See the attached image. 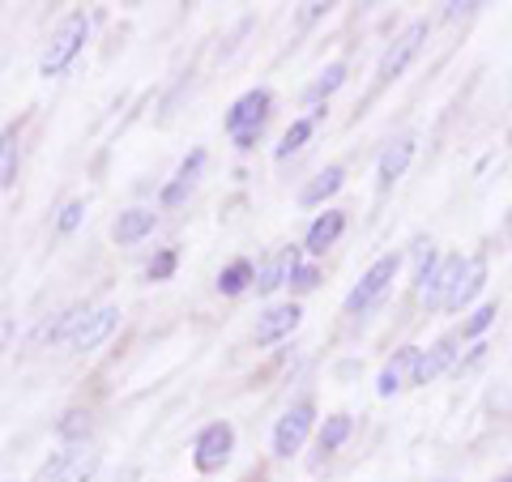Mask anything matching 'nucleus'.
I'll return each mask as SVG.
<instances>
[{
  "instance_id": "1",
  "label": "nucleus",
  "mask_w": 512,
  "mask_h": 482,
  "mask_svg": "<svg viewBox=\"0 0 512 482\" xmlns=\"http://www.w3.org/2000/svg\"><path fill=\"white\" fill-rule=\"evenodd\" d=\"M427 35H431V22H410L406 30H397V35H393V43L389 47H384V52H380V64H376V77H372V90H367V99H363V107L367 103H372L376 99V94L380 90H389L393 82H397V77H402L406 69H410V64L414 60H419V52H423V43H427ZM363 107H359V116H363Z\"/></svg>"
},
{
  "instance_id": "2",
  "label": "nucleus",
  "mask_w": 512,
  "mask_h": 482,
  "mask_svg": "<svg viewBox=\"0 0 512 482\" xmlns=\"http://www.w3.org/2000/svg\"><path fill=\"white\" fill-rule=\"evenodd\" d=\"M397 273H402V252H384V256H376V261L363 269V278L350 286V295H346V303H342V312H346L350 320L372 316L380 303H384V295L393 291Z\"/></svg>"
},
{
  "instance_id": "3",
  "label": "nucleus",
  "mask_w": 512,
  "mask_h": 482,
  "mask_svg": "<svg viewBox=\"0 0 512 482\" xmlns=\"http://www.w3.org/2000/svg\"><path fill=\"white\" fill-rule=\"evenodd\" d=\"M86 39H90V18H86L82 9H73L69 18H64V22L52 30V43L43 47V56H39V77H60L77 56H82Z\"/></svg>"
},
{
  "instance_id": "4",
  "label": "nucleus",
  "mask_w": 512,
  "mask_h": 482,
  "mask_svg": "<svg viewBox=\"0 0 512 482\" xmlns=\"http://www.w3.org/2000/svg\"><path fill=\"white\" fill-rule=\"evenodd\" d=\"M316 419H320V414H316V401L312 397L291 401V406L282 410V419L274 423V457L278 461H291L299 448L316 436V427H320Z\"/></svg>"
},
{
  "instance_id": "5",
  "label": "nucleus",
  "mask_w": 512,
  "mask_h": 482,
  "mask_svg": "<svg viewBox=\"0 0 512 482\" xmlns=\"http://www.w3.org/2000/svg\"><path fill=\"white\" fill-rule=\"evenodd\" d=\"M231 453H235V427L227 419L218 423H205L197 431V440H192V470L197 474H222L231 465Z\"/></svg>"
},
{
  "instance_id": "6",
  "label": "nucleus",
  "mask_w": 512,
  "mask_h": 482,
  "mask_svg": "<svg viewBox=\"0 0 512 482\" xmlns=\"http://www.w3.org/2000/svg\"><path fill=\"white\" fill-rule=\"evenodd\" d=\"M466 265H470V256H461V252L440 256V265L431 269V273H427V282L419 286V291H414L419 308H423V312H444V303H448V295H453V286L461 282Z\"/></svg>"
},
{
  "instance_id": "7",
  "label": "nucleus",
  "mask_w": 512,
  "mask_h": 482,
  "mask_svg": "<svg viewBox=\"0 0 512 482\" xmlns=\"http://www.w3.org/2000/svg\"><path fill=\"white\" fill-rule=\"evenodd\" d=\"M303 325V308H299V299H286V303H269V308L256 316V329H252V342L256 346H278L286 342L295 329Z\"/></svg>"
},
{
  "instance_id": "8",
  "label": "nucleus",
  "mask_w": 512,
  "mask_h": 482,
  "mask_svg": "<svg viewBox=\"0 0 512 482\" xmlns=\"http://www.w3.org/2000/svg\"><path fill=\"white\" fill-rule=\"evenodd\" d=\"M457 363H461V337L457 329L453 333H444L436 337L423 355H419V372H414V389H427V384H436L440 376L448 372H457Z\"/></svg>"
},
{
  "instance_id": "9",
  "label": "nucleus",
  "mask_w": 512,
  "mask_h": 482,
  "mask_svg": "<svg viewBox=\"0 0 512 482\" xmlns=\"http://www.w3.org/2000/svg\"><path fill=\"white\" fill-rule=\"evenodd\" d=\"M269 111H274V90L252 86V90H244V94H239V99L231 103L222 128H227V137L244 133V128H265V124H269Z\"/></svg>"
},
{
  "instance_id": "10",
  "label": "nucleus",
  "mask_w": 512,
  "mask_h": 482,
  "mask_svg": "<svg viewBox=\"0 0 512 482\" xmlns=\"http://www.w3.org/2000/svg\"><path fill=\"white\" fill-rule=\"evenodd\" d=\"M419 355L423 346H397L393 359H384L380 376H376V397H397L402 389H414V372H419Z\"/></svg>"
},
{
  "instance_id": "11",
  "label": "nucleus",
  "mask_w": 512,
  "mask_h": 482,
  "mask_svg": "<svg viewBox=\"0 0 512 482\" xmlns=\"http://www.w3.org/2000/svg\"><path fill=\"white\" fill-rule=\"evenodd\" d=\"M355 436V419L342 410V414H329V419H320V427H316V436H312V457H308V465L312 470H320L325 461H333L346 448V440Z\"/></svg>"
},
{
  "instance_id": "12",
  "label": "nucleus",
  "mask_w": 512,
  "mask_h": 482,
  "mask_svg": "<svg viewBox=\"0 0 512 482\" xmlns=\"http://www.w3.org/2000/svg\"><path fill=\"white\" fill-rule=\"evenodd\" d=\"M303 265V244H291V248H282V252H274L269 261L256 269V286L252 291L261 295V299H269V295H278L286 282H291V273Z\"/></svg>"
},
{
  "instance_id": "13",
  "label": "nucleus",
  "mask_w": 512,
  "mask_h": 482,
  "mask_svg": "<svg viewBox=\"0 0 512 482\" xmlns=\"http://www.w3.org/2000/svg\"><path fill=\"white\" fill-rule=\"evenodd\" d=\"M346 222H350L346 210H333V205H325V214H316L308 235H303V256H308V261H320V256H325L346 235Z\"/></svg>"
},
{
  "instance_id": "14",
  "label": "nucleus",
  "mask_w": 512,
  "mask_h": 482,
  "mask_svg": "<svg viewBox=\"0 0 512 482\" xmlns=\"http://www.w3.org/2000/svg\"><path fill=\"white\" fill-rule=\"evenodd\" d=\"M414 150H419V141H414L410 133H406V137H397L393 146H384L380 163H376V192H380V197H389L393 184H397V180H402V175L410 171V163H414Z\"/></svg>"
},
{
  "instance_id": "15",
  "label": "nucleus",
  "mask_w": 512,
  "mask_h": 482,
  "mask_svg": "<svg viewBox=\"0 0 512 482\" xmlns=\"http://www.w3.org/2000/svg\"><path fill=\"white\" fill-rule=\"evenodd\" d=\"M116 325H120V308L116 303H103V308H94L90 312V320L82 329H77V337H73V355H90V350H99L111 333H116Z\"/></svg>"
},
{
  "instance_id": "16",
  "label": "nucleus",
  "mask_w": 512,
  "mask_h": 482,
  "mask_svg": "<svg viewBox=\"0 0 512 482\" xmlns=\"http://www.w3.org/2000/svg\"><path fill=\"white\" fill-rule=\"evenodd\" d=\"M342 188H346V167L342 163H329V167H320L312 180L299 188V205H303V210H320V205L333 201Z\"/></svg>"
},
{
  "instance_id": "17",
  "label": "nucleus",
  "mask_w": 512,
  "mask_h": 482,
  "mask_svg": "<svg viewBox=\"0 0 512 482\" xmlns=\"http://www.w3.org/2000/svg\"><path fill=\"white\" fill-rule=\"evenodd\" d=\"M325 111H329V107H312V111H308V116H299V120H291V128H286V133H282V141H278V150H274V158H278V163H291V158H295V154H303V150H308V141L316 137V124H320V120H325Z\"/></svg>"
},
{
  "instance_id": "18",
  "label": "nucleus",
  "mask_w": 512,
  "mask_h": 482,
  "mask_svg": "<svg viewBox=\"0 0 512 482\" xmlns=\"http://www.w3.org/2000/svg\"><path fill=\"white\" fill-rule=\"evenodd\" d=\"M483 286H487V256H470V265H466V273H461V282L453 286V295H448V303H444V312H466L470 303L483 295Z\"/></svg>"
},
{
  "instance_id": "19",
  "label": "nucleus",
  "mask_w": 512,
  "mask_h": 482,
  "mask_svg": "<svg viewBox=\"0 0 512 482\" xmlns=\"http://www.w3.org/2000/svg\"><path fill=\"white\" fill-rule=\"evenodd\" d=\"M154 227H158V214L146 210V205H133V210H124L116 222H111V239H116L120 248H133L146 235H154Z\"/></svg>"
},
{
  "instance_id": "20",
  "label": "nucleus",
  "mask_w": 512,
  "mask_h": 482,
  "mask_svg": "<svg viewBox=\"0 0 512 482\" xmlns=\"http://www.w3.org/2000/svg\"><path fill=\"white\" fill-rule=\"evenodd\" d=\"M90 303H69V308H64L56 320H52V325H43V333H39V342L43 346H60V342H73V337H77V329H82L86 325V320H90Z\"/></svg>"
},
{
  "instance_id": "21",
  "label": "nucleus",
  "mask_w": 512,
  "mask_h": 482,
  "mask_svg": "<svg viewBox=\"0 0 512 482\" xmlns=\"http://www.w3.org/2000/svg\"><path fill=\"white\" fill-rule=\"evenodd\" d=\"M346 60H329L325 64V69H320L316 73V82L308 86V90H303V103H308V107H325L329 99H333V94H338L342 86H346Z\"/></svg>"
},
{
  "instance_id": "22",
  "label": "nucleus",
  "mask_w": 512,
  "mask_h": 482,
  "mask_svg": "<svg viewBox=\"0 0 512 482\" xmlns=\"http://www.w3.org/2000/svg\"><path fill=\"white\" fill-rule=\"evenodd\" d=\"M18 163H22V124L0 128V188L18 184Z\"/></svg>"
},
{
  "instance_id": "23",
  "label": "nucleus",
  "mask_w": 512,
  "mask_h": 482,
  "mask_svg": "<svg viewBox=\"0 0 512 482\" xmlns=\"http://www.w3.org/2000/svg\"><path fill=\"white\" fill-rule=\"evenodd\" d=\"M256 286V265L248 261V256H235L231 265H222L218 273V295L222 299H239L244 291H252Z\"/></svg>"
},
{
  "instance_id": "24",
  "label": "nucleus",
  "mask_w": 512,
  "mask_h": 482,
  "mask_svg": "<svg viewBox=\"0 0 512 482\" xmlns=\"http://www.w3.org/2000/svg\"><path fill=\"white\" fill-rule=\"evenodd\" d=\"M94 431V410L90 406H69L56 419V440L60 444H69V448H77V444H86V436Z\"/></svg>"
},
{
  "instance_id": "25",
  "label": "nucleus",
  "mask_w": 512,
  "mask_h": 482,
  "mask_svg": "<svg viewBox=\"0 0 512 482\" xmlns=\"http://www.w3.org/2000/svg\"><path fill=\"white\" fill-rule=\"evenodd\" d=\"M99 470H103V453L86 444V448H73L69 465H64L52 482H94V478H99Z\"/></svg>"
},
{
  "instance_id": "26",
  "label": "nucleus",
  "mask_w": 512,
  "mask_h": 482,
  "mask_svg": "<svg viewBox=\"0 0 512 482\" xmlns=\"http://www.w3.org/2000/svg\"><path fill=\"white\" fill-rule=\"evenodd\" d=\"M495 316H500V303H495V299H487V303H478V308L466 316V320H461V329H457V337H461V342H487V329L495 325Z\"/></svg>"
},
{
  "instance_id": "27",
  "label": "nucleus",
  "mask_w": 512,
  "mask_h": 482,
  "mask_svg": "<svg viewBox=\"0 0 512 482\" xmlns=\"http://www.w3.org/2000/svg\"><path fill=\"white\" fill-rule=\"evenodd\" d=\"M175 269H180V252L175 248H158L146 265V282H171Z\"/></svg>"
},
{
  "instance_id": "28",
  "label": "nucleus",
  "mask_w": 512,
  "mask_h": 482,
  "mask_svg": "<svg viewBox=\"0 0 512 482\" xmlns=\"http://www.w3.org/2000/svg\"><path fill=\"white\" fill-rule=\"evenodd\" d=\"M316 286H320V265H316V261H303V265L291 273V282H286V291H291V295L299 299V295H312Z\"/></svg>"
},
{
  "instance_id": "29",
  "label": "nucleus",
  "mask_w": 512,
  "mask_h": 482,
  "mask_svg": "<svg viewBox=\"0 0 512 482\" xmlns=\"http://www.w3.org/2000/svg\"><path fill=\"white\" fill-rule=\"evenodd\" d=\"M86 222V201L77 197V201H64V210L56 214V235H73L77 227Z\"/></svg>"
},
{
  "instance_id": "30",
  "label": "nucleus",
  "mask_w": 512,
  "mask_h": 482,
  "mask_svg": "<svg viewBox=\"0 0 512 482\" xmlns=\"http://www.w3.org/2000/svg\"><path fill=\"white\" fill-rule=\"evenodd\" d=\"M192 188H197V184H188V180H180V175H175V180H171L163 192H158V205H163V210H180V205L192 197Z\"/></svg>"
},
{
  "instance_id": "31",
  "label": "nucleus",
  "mask_w": 512,
  "mask_h": 482,
  "mask_svg": "<svg viewBox=\"0 0 512 482\" xmlns=\"http://www.w3.org/2000/svg\"><path fill=\"white\" fill-rule=\"evenodd\" d=\"M201 167H205V150H192L175 175H180V180H188V184H197V180H201Z\"/></svg>"
},
{
  "instance_id": "32",
  "label": "nucleus",
  "mask_w": 512,
  "mask_h": 482,
  "mask_svg": "<svg viewBox=\"0 0 512 482\" xmlns=\"http://www.w3.org/2000/svg\"><path fill=\"white\" fill-rule=\"evenodd\" d=\"M248 30H252V18H244V22H239V26L231 30V39H227V43H222V47H218V60H227V56L235 52V47H239V39H244V35H248Z\"/></svg>"
},
{
  "instance_id": "33",
  "label": "nucleus",
  "mask_w": 512,
  "mask_h": 482,
  "mask_svg": "<svg viewBox=\"0 0 512 482\" xmlns=\"http://www.w3.org/2000/svg\"><path fill=\"white\" fill-rule=\"evenodd\" d=\"M487 350H491L487 342H474V346H470V355L457 363V376H461V372H470V367H478V363H483V359H487Z\"/></svg>"
},
{
  "instance_id": "34",
  "label": "nucleus",
  "mask_w": 512,
  "mask_h": 482,
  "mask_svg": "<svg viewBox=\"0 0 512 482\" xmlns=\"http://www.w3.org/2000/svg\"><path fill=\"white\" fill-rule=\"evenodd\" d=\"M333 5H325V0H312V5H299V26H308V22H316V18H325Z\"/></svg>"
},
{
  "instance_id": "35",
  "label": "nucleus",
  "mask_w": 512,
  "mask_h": 482,
  "mask_svg": "<svg viewBox=\"0 0 512 482\" xmlns=\"http://www.w3.org/2000/svg\"><path fill=\"white\" fill-rule=\"evenodd\" d=\"M478 9H483V5H444V18H448V22H457V18H474Z\"/></svg>"
},
{
  "instance_id": "36",
  "label": "nucleus",
  "mask_w": 512,
  "mask_h": 482,
  "mask_svg": "<svg viewBox=\"0 0 512 482\" xmlns=\"http://www.w3.org/2000/svg\"><path fill=\"white\" fill-rule=\"evenodd\" d=\"M9 342H13V320H0V355L9 350Z\"/></svg>"
},
{
  "instance_id": "37",
  "label": "nucleus",
  "mask_w": 512,
  "mask_h": 482,
  "mask_svg": "<svg viewBox=\"0 0 512 482\" xmlns=\"http://www.w3.org/2000/svg\"><path fill=\"white\" fill-rule=\"evenodd\" d=\"M350 376H359V363H342L338 367V380H350Z\"/></svg>"
},
{
  "instance_id": "38",
  "label": "nucleus",
  "mask_w": 512,
  "mask_h": 482,
  "mask_svg": "<svg viewBox=\"0 0 512 482\" xmlns=\"http://www.w3.org/2000/svg\"><path fill=\"white\" fill-rule=\"evenodd\" d=\"M239 482H265V470H261V465H256V470H248V474L239 478Z\"/></svg>"
},
{
  "instance_id": "39",
  "label": "nucleus",
  "mask_w": 512,
  "mask_h": 482,
  "mask_svg": "<svg viewBox=\"0 0 512 482\" xmlns=\"http://www.w3.org/2000/svg\"><path fill=\"white\" fill-rule=\"evenodd\" d=\"M504 239H512V210H508V218H504Z\"/></svg>"
},
{
  "instance_id": "40",
  "label": "nucleus",
  "mask_w": 512,
  "mask_h": 482,
  "mask_svg": "<svg viewBox=\"0 0 512 482\" xmlns=\"http://www.w3.org/2000/svg\"><path fill=\"white\" fill-rule=\"evenodd\" d=\"M491 482H512V474H500V478H491Z\"/></svg>"
}]
</instances>
